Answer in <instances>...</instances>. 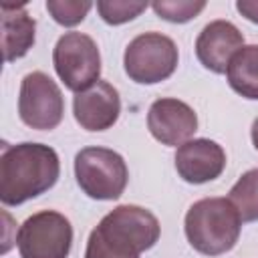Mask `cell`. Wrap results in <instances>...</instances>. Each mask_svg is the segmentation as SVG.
I'll return each instance as SVG.
<instances>
[{"label":"cell","instance_id":"cell-1","mask_svg":"<svg viewBox=\"0 0 258 258\" xmlns=\"http://www.w3.org/2000/svg\"><path fill=\"white\" fill-rule=\"evenodd\" d=\"M60 161L52 147L44 143H4L0 155V202L20 206L58 181Z\"/></svg>","mask_w":258,"mask_h":258},{"label":"cell","instance_id":"cell-2","mask_svg":"<svg viewBox=\"0 0 258 258\" xmlns=\"http://www.w3.org/2000/svg\"><path fill=\"white\" fill-rule=\"evenodd\" d=\"M183 230L196 252L204 256H220L236 246L242 220L228 198H204L189 206Z\"/></svg>","mask_w":258,"mask_h":258},{"label":"cell","instance_id":"cell-3","mask_svg":"<svg viewBox=\"0 0 258 258\" xmlns=\"http://www.w3.org/2000/svg\"><path fill=\"white\" fill-rule=\"evenodd\" d=\"M93 230L107 246L127 256H139L153 248L161 234L159 220L149 210L133 204L113 208Z\"/></svg>","mask_w":258,"mask_h":258},{"label":"cell","instance_id":"cell-4","mask_svg":"<svg viewBox=\"0 0 258 258\" xmlns=\"http://www.w3.org/2000/svg\"><path fill=\"white\" fill-rule=\"evenodd\" d=\"M75 177L91 200H119L129 181L125 159L109 147H85L75 155Z\"/></svg>","mask_w":258,"mask_h":258},{"label":"cell","instance_id":"cell-5","mask_svg":"<svg viewBox=\"0 0 258 258\" xmlns=\"http://www.w3.org/2000/svg\"><path fill=\"white\" fill-rule=\"evenodd\" d=\"M177 60L175 42L161 32L137 34L123 54L125 73L137 85H155L169 79L177 69Z\"/></svg>","mask_w":258,"mask_h":258},{"label":"cell","instance_id":"cell-6","mask_svg":"<svg viewBox=\"0 0 258 258\" xmlns=\"http://www.w3.org/2000/svg\"><path fill=\"white\" fill-rule=\"evenodd\" d=\"M52 64L69 91L91 89L101 75V54L97 42L85 32H64L52 48Z\"/></svg>","mask_w":258,"mask_h":258},{"label":"cell","instance_id":"cell-7","mask_svg":"<svg viewBox=\"0 0 258 258\" xmlns=\"http://www.w3.org/2000/svg\"><path fill=\"white\" fill-rule=\"evenodd\" d=\"M16 246L20 258H67L73 246V226L60 212L40 210L22 222Z\"/></svg>","mask_w":258,"mask_h":258},{"label":"cell","instance_id":"cell-8","mask_svg":"<svg viewBox=\"0 0 258 258\" xmlns=\"http://www.w3.org/2000/svg\"><path fill=\"white\" fill-rule=\"evenodd\" d=\"M64 115V99L58 85L42 71L28 73L20 83L18 117L36 131L56 129Z\"/></svg>","mask_w":258,"mask_h":258},{"label":"cell","instance_id":"cell-9","mask_svg":"<svg viewBox=\"0 0 258 258\" xmlns=\"http://www.w3.org/2000/svg\"><path fill=\"white\" fill-rule=\"evenodd\" d=\"M147 129L161 145L179 147L198 131V115L187 103L161 97L147 111Z\"/></svg>","mask_w":258,"mask_h":258},{"label":"cell","instance_id":"cell-10","mask_svg":"<svg viewBox=\"0 0 258 258\" xmlns=\"http://www.w3.org/2000/svg\"><path fill=\"white\" fill-rule=\"evenodd\" d=\"M173 161L177 175L183 181L200 185L222 175L226 167V151L220 143L206 137H198L179 145Z\"/></svg>","mask_w":258,"mask_h":258},{"label":"cell","instance_id":"cell-11","mask_svg":"<svg viewBox=\"0 0 258 258\" xmlns=\"http://www.w3.org/2000/svg\"><path fill=\"white\" fill-rule=\"evenodd\" d=\"M244 46V34L230 20H212L196 38V56L204 69L222 75L232 56Z\"/></svg>","mask_w":258,"mask_h":258},{"label":"cell","instance_id":"cell-12","mask_svg":"<svg viewBox=\"0 0 258 258\" xmlns=\"http://www.w3.org/2000/svg\"><path fill=\"white\" fill-rule=\"evenodd\" d=\"M119 113V91L107 81H97L91 89L77 93L73 99V115L77 123L87 131L111 129L117 123Z\"/></svg>","mask_w":258,"mask_h":258},{"label":"cell","instance_id":"cell-13","mask_svg":"<svg viewBox=\"0 0 258 258\" xmlns=\"http://www.w3.org/2000/svg\"><path fill=\"white\" fill-rule=\"evenodd\" d=\"M0 20H2L4 60L14 62L34 46L36 20L26 12L24 4H2Z\"/></svg>","mask_w":258,"mask_h":258},{"label":"cell","instance_id":"cell-14","mask_svg":"<svg viewBox=\"0 0 258 258\" xmlns=\"http://www.w3.org/2000/svg\"><path fill=\"white\" fill-rule=\"evenodd\" d=\"M228 85L244 99L258 101V44H244L226 71Z\"/></svg>","mask_w":258,"mask_h":258},{"label":"cell","instance_id":"cell-15","mask_svg":"<svg viewBox=\"0 0 258 258\" xmlns=\"http://www.w3.org/2000/svg\"><path fill=\"white\" fill-rule=\"evenodd\" d=\"M228 200L240 214L242 222L258 220V167L248 169L240 175V179L232 185Z\"/></svg>","mask_w":258,"mask_h":258},{"label":"cell","instance_id":"cell-16","mask_svg":"<svg viewBox=\"0 0 258 258\" xmlns=\"http://www.w3.org/2000/svg\"><path fill=\"white\" fill-rule=\"evenodd\" d=\"M149 4L143 0H97V12L111 26L125 24L137 18Z\"/></svg>","mask_w":258,"mask_h":258},{"label":"cell","instance_id":"cell-17","mask_svg":"<svg viewBox=\"0 0 258 258\" xmlns=\"http://www.w3.org/2000/svg\"><path fill=\"white\" fill-rule=\"evenodd\" d=\"M151 8L159 18L173 24H183L194 20L206 8V2L204 0H155Z\"/></svg>","mask_w":258,"mask_h":258},{"label":"cell","instance_id":"cell-18","mask_svg":"<svg viewBox=\"0 0 258 258\" xmlns=\"http://www.w3.org/2000/svg\"><path fill=\"white\" fill-rule=\"evenodd\" d=\"M91 8L93 2L89 0H46V10L52 20L67 28L81 24Z\"/></svg>","mask_w":258,"mask_h":258},{"label":"cell","instance_id":"cell-19","mask_svg":"<svg viewBox=\"0 0 258 258\" xmlns=\"http://www.w3.org/2000/svg\"><path fill=\"white\" fill-rule=\"evenodd\" d=\"M85 258H139V256H125L115 250H111L95 232L89 234L87 248H85Z\"/></svg>","mask_w":258,"mask_h":258},{"label":"cell","instance_id":"cell-20","mask_svg":"<svg viewBox=\"0 0 258 258\" xmlns=\"http://www.w3.org/2000/svg\"><path fill=\"white\" fill-rule=\"evenodd\" d=\"M236 10L250 22L258 24V0H238Z\"/></svg>","mask_w":258,"mask_h":258},{"label":"cell","instance_id":"cell-21","mask_svg":"<svg viewBox=\"0 0 258 258\" xmlns=\"http://www.w3.org/2000/svg\"><path fill=\"white\" fill-rule=\"evenodd\" d=\"M250 137H252V145H254V147H256V151H258V117H256V119H254V123H252Z\"/></svg>","mask_w":258,"mask_h":258}]
</instances>
